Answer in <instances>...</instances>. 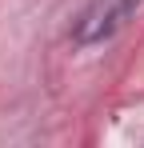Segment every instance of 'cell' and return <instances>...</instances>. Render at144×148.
Returning a JSON list of instances; mask_svg holds the SVG:
<instances>
[{
  "mask_svg": "<svg viewBox=\"0 0 144 148\" xmlns=\"http://www.w3.org/2000/svg\"><path fill=\"white\" fill-rule=\"evenodd\" d=\"M136 4H140V0H96L92 8L80 16V24H76V40H80V44H100V40H108V36L132 16Z\"/></svg>",
  "mask_w": 144,
  "mask_h": 148,
  "instance_id": "1",
  "label": "cell"
}]
</instances>
